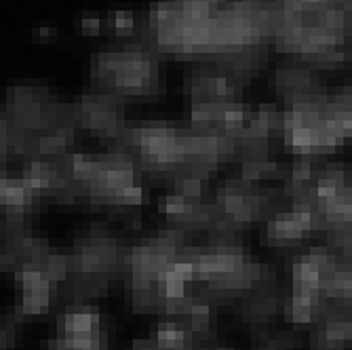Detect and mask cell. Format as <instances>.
Instances as JSON below:
<instances>
[{
    "instance_id": "obj_8",
    "label": "cell",
    "mask_w": 352,
    "mask_h": 350,
    "mask_svg": "<svg viewBox=\"0 0 352 350\" xmlns=\"http://www.w3.org/2000/svg\"><path fill=\"white\" fill-rule=\"evenodd\" d=\"M34 34H36V41H49L51 30L49 28H41V30H34Z\"/></svg>"
},
{
    "instance_id": "obj_5",
    "label": "cell",
    "mask_w": 352,
    "mask_h": 350,
    "mask_svg": "<svg viewBox=\"0 0 352 350\" xmlns=\"http://www.w3.org/2000/svg\"><path fill=\"white\" fill-rule=\"evenodd\" d=\"M186 207H188V199L182 197L179 193H177V195H169V197L163 201V211H165L167 215H173V217H179V215L186 211Z\"/></svg>"
},
{
    "instance_id": "obj_3",
    "label": "cell",
    "mask_w": 352,
    "mask_h": 350,
    "mask_svg": "<svg viewBox=\"0 0 352 350\" xmlns=\"http://www.w3.org/2000/svg\"><path fill=\"white\" fill-rule=\"evenodd\" d=\"M154 344L161 350H184L186 333L177 327H161L154 333Z\"/></svg>"
},
{
    "instance_id": "obj_4",
    "label": "cell",
    "mask_w": 352,
    "mask_h": 350,
    "mask_svg": "<svg viewBox=\"0 0 352 350\" xmlns=\"http://www.w3.org/2000/svg\"><path fill=\"white\" fill-rule=\"evenodd\" d=\"M179 195L182 197H186L188 201L192 199V201H197L201 195H203V182H201V177H197V175H188V177H184L182 179V184H179Z\"/></svg>"
},
{
    "instance_id": "obj_7",
    "label": "cell",
    "mask_w": 352,
    "mask_h": 350,
    "mask_svg": "<svg viewBox=\"0 0 352 350\" xmlns=\"http://www.w3.org/2000/svg\"><path fill=\"white\" fill-rule=\"evenodd\" d=\"M80 25H82V32H91V34H95V32H100V28H102V19H100V15L98 13H87L85 17H82V21H80Z\"/></svg>"
},
{
    "instance_id": "obj_6",
    "label": "cell",
    "mask_w": 352,
    "mask_h": 350,
    "mask_svg": "<svg viewBox=\"0 0 352 350\" xmlns=\"http://www.w3.org/2000/svg\"><path fill=\"white\" fill-rule=\"evenodd\" d=\"M135 25V15L131 13V11H116V15H114V28L116 30H131Z\"/></svg>"
},
{
    "instance_id": "obj_1",
    "label": "cell",
    "mask_w": 352,
    "mask_h": 350,
    "mask_svg": "<svg viewBox=\"0 0 352 350\" xmlns=\"http://www.w3.org/2000/svg\"><path fill=\"white\" fill-rule=\"evenodd\" d=\"M304 237V230L300 228L296 213H278L268 221V241L278 247H289L298 245Z\"/></svg>"
},
{
    "instance_id": "obj_2",
    "label": "cell",
    "mask_w": 352,
    "mask_h": 350,
    "mask_svg": "<svg viewBox=\"0 0 352 350\" xmlns=\"http://www.w3.org/2000/svg\"><path fill=\"white\" fill-rule=\"evenodd\" d=\"M85 331H100V316L89 310L68 312L63 319V333H85Z\"/></svg>"
}]
</instances>
